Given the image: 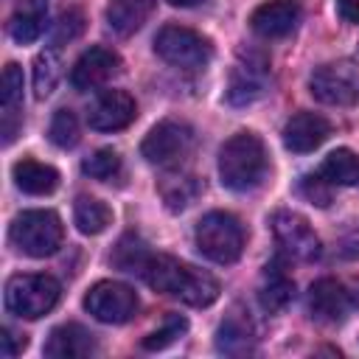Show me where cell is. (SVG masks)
I'll list each match as a JSON object with an SVG mask.
<instances>
[{"label":"cell","instance_id":"obj_20","mask_svg":"<svg viewBox=\"0 0 359 359\" xmlns=\"http://www.w3.org/2000/svg\"><path fill=\"white\" fill-rule=\"evenodd\" d=\"M151 8L154 0H112L107 6V25L118 36H129L149 20Z\"/></svg>","mask_w":359,"mask_h":359},{"label":"cell","instance_id":"obj_25","mask_svg":"<svg viewBox=\"0 0 359 359\" xmlns=\"http://www.w3.org/2000/svg\"><path fill=\"white\" fill-rule=\"evenodd\" d=\"M42 31H45V6H42V3L25 6V8H20V11L8 20V36H11L14 42H20V45L34 42Z\"/></svg>","mask_w":359,"mask_h":359},{"label":"cell","instance_id":"obj_36","mask_svg":"<svg viewBox=\"0 0 359 359\" xmlns=\"http://www.w3.org/2000/svg\"><path fill=\"white\" fill-rule=\"evenodd\" d=\"M171 6H180V8H191V6H199L202 0H168Z\"/></svg>","mask_w":359,"mask_h":359},{"label":"cell","instance_id":"obj_1","mask_svg":"<svg viewBox=\"0 0 359 359\" xmlns=\"http://www.w3.org/2000/svg\"><path fill=\"white\" fill-rule=\"evenodd\" d=\"M154 292H163V294H171L188 306H196V309H205L210 303H216L222 286L219 280L205 272V269H196L194 264H185L174 255H165V252H149L140 272H137Z\"/></svg>","mask_w":359,"mask_h":359},{"label":"cell","instance_id":"obj_22","mask_svg":"<svg viewBox=\"0 0 359 359\" xmlns=\"http://www.w3.org/2000/svg\"><path fill=\"white\" fill-rule=\"evenodd\" d=\"M73 222L84 236H98L112 224V210L107 202L81 194L73 205Z\"/></svg>","mask_w":359,"mask_h":359},{"label":"cell","instance_id":"obj_2","mask_svg":"<svg viewBox=\"0 0 359 359\" xmlns=\"http://www.w3.org/2000/svg\"><path fill=\"white\" fill-rule=\"evenodd\" d=\"M269 168L266 146L255 132H236L219 149V180L230 191H252L264 182Z\"/></svg>","mask_w":359,"mask_h":359},{"label":"cell","instance_id":"obj_18","mask_svg":"<svg viewBox=\"0 0 359 359\" xmlns=\"http://www.w3.org/2000/svg\"><path fill=\"white\" fill-rule=\"evenodd\" d=\"M0 107H3V143L8 146L20 129V107H22V67L17 62H8L3 67L0 81Z\"/></svg>","mask_w":359,"mask_h":359},{"label":"cell","instance_id":"obj_10","mask_svg":"<svg viewBox=\"0 0 359 359\" xmlns=\"http://www.w3.org/2000/svg\"><path fill=\"white\" fill-rule=\"evenodd\" d=\"M272 233H275V241L280 244V250L289 252L292 258L314 261L323 252L320 236L314 233L309 219L294 213V210H275L272 213Z\"/></svg>","mask_w":359,"mask_h":359},{"label":"cell","instance_id":"obj_5","mask_svg":"<svg viewBox=\"0 0 359 359\" xmlns=\"http://www.w3.org/2000/svg\"><path fill=\"white\" fill-rule=\"evenodd\" d=\"M6 309L20 320H39L45 317L62 297V286L53 275L25 272L14 275L6 283Z\"/></svg>","mask_w":359,"mask_h":359},{"label":"cell","instance_id":"obj_26","mask_svg":"<svg viewBox=\"0 0 359 359\" xmlns=\"http://www.w3.org/2000/svg\"><path fill=\"white\" fill-rule=\"evenodd\" d=\"M216 348H219L222 353H250V351H252L250 325H247L241 317L230 314V317L219 325V331H216Z\"/></svg>","mask_w":359,"mask_h":359},{"label":"cell","instance_id":"obj_15","mask_svg":"<svg viewBox=\"0 0 359 359\" xmlns=\"http://www.w3.org/2000/svg\"><path fill=\"white\" fill-rule=\"evenodd\" d=\"M331 135V123L317 112H297L283 126V146L294 154L314 151Z\"/></svg>","mask_w":359,"mask_h":359},{"label":"cell","instance_id":"obj_31","mask_svg":"<svg viewBox=\"0 0 359 359\" xmlns=\"http://www.w3.org/2000/svg\"><path fill=\"white\" fill-rule=\"evenodd\" d=\"M48 137H50V143L59 146V149H73V146L79 143V118H76V112L59 109V112L50 118Z\"/></svg>","mask_w":359,"mask_h":359},{"label":"cell","instance_id":"obj_37","mask_svg":"<svg viewBox=\"0 0 359 359\" xmlns=\"http://www.w3.org/2000/svg\"><path fill=\"white\" fill-rule=\"evenodd\" d=\"M356 300H359V286H356Z\"/></svg>","mask_w":359,"mask_h":359},{"label":"cell","instance_id":"obj_9","mask_svg":"<svg viewBox=\"0 0 359 359\" xmlns=\"http://www.w3.org/2000/svg\"><path fill=\"white\" fill-rule=\"evenodd\" d=\"M194 146V129L185 121H160L149 129V135L140 143V154L151 165H177Z\"/></svg>","mask_w":359,"mask_h":359},{"label":"cell","instance_id":"obj_32","mask_svg":"<svg viewBox=\"0 0 359 359\" xmlns=\"http://www.w3.org/2000/svg\"><path fill=\"white\" fill-rule=\"evenodd\" d=\"M84 31V14L79 8H67L59 14V20L53 22V42H70Z\"/></svg>","mask_w":359,"mask_h":359},{"label":"cell","instance_id":"obj_4","mask_svg":"<svg viewBox=\"0 0 359 359\" xmlns=\"http://www.w3.org/2000/svg\"><path fill=\"white\" fill-rule=\"evenodd\" d=\"M11 244L31 258H48L53 255L65 241V227L59 213L53 210H22L14 216L8 227Z\"/></svg>","mask_w":359,"mask_h":359},{"label":"cell","instance_id":"obj_34","mask_svg":"<svg viewBox=\"0 0 359 359\" xmlns=\"http://www.w3.org/2000/svg\"><path fill=\"white\" fill-rule=\"evenodd\" d=\"M0 342H3V356H6V359L17 356V351L25 348V337H22V339H14V334H11L8 328H0Z\"/></svg>","mask_w":359,"mask_h":359},{"label":"cell","instance_id":"obj_17","mask_svg":"<svg viewBox=\"0 0 359 359\" xmlns=\"http://www.w3.org/2000/svg\"><path fill=\"white\" fill-rule=\"evenodd\" d=\"M264 87H266V59L252 56V59L236 65L233 79H230V90H227V101L233 107L252 104L255 98L264 95Z\"/></svg>","mask_w":359,"mask_h":359},{"label":"cell","instance_id":"obj_16","mask_svg":"<svg viewBox=\"0 0 359 359\" xmlns=\"http://www.w3.org/2000/svg\"><path fill=\"white\" fill-rule=\"evenodd\" d=\"M45 356L50 359H79V356H90L95 353V337L79 325V323H65V325H56L50 334H48V342H45Z\"/></svg>","mask_w":359,"mask_h":359},{"label":"cell","instance_id":"obj_3","mask_svg":"<svg viewBox=\"0 0 359 359\" xmlns=\"http://www.w3.org/2000/svg\"><path fill=\"white\" fill-rule=\"evenodd\" d=\"M196 250L213 264H236L244 252V224L227 210H210L196 222Z\"/></svg>","mask_w":359,"mask_h":359},{"label":"cell","instance_id":"obj_29","mask_svg":"<svg viewBox=\"0 0 359 359\" xmlns=\"http://www.w3.org/2000/svg\"><path fill=\"white\" fill-rule=\"evenodd\" d=\"M81 171L93 180H101V182H109L121 174V154L115 149H98L93 151L84 163H81Z\"/></svg>","mask_w":359,"mask_h":359},{"label":"cell","instance_id":"obj_23","mask_svg":"<svg viewBox=\"0 0 359 359\" xmlns=\"http://www.w3.org/2000/svg\"><path fill=\"white\" fill-rule=\"evenodd\" d=\"M328 185H356L359 182V157L351 149H334L331 154H325V160L320 163L317 171Z\"/></svg>","mask_w":359,"mask_h":359},{"label":"cell","instance_id":"obj_7","mask_svg":"<svg viewBox=\"0 0 359 359\" xmlns=\"http://www.w3.org/2000/svg\"><path fill=\"white\" fill-rule=\"evenodd\" d=\"M309 93L331 107L359 104V67L353 62H328L309 76Z\"/></svg>","mask_w":359,"mask_h":359},{"label":"cell","instance_id":"obj_21","mask_svg":"<svg viewBox=\"0 0 359 359\" xmlns=\"http://www.w3.org/2000/svg\"><path fill=\"white\" fill-rule=\"evenodd\" d=\"M258 300L264 306V311L275 314V311H283L292 300H294V280L280 269V266H266V280L258 292Z\"/></svg>","mask_w":359,"mask_h":359},{"label":"cell","instance_id":"obj_13","mask_svg":"<svg viewBox=\"0 0 359 359\" xmlns=\"http://www.w3.org/2000/svg\"><path fill=\"white\" fill-rule=\"evenodd\" d=\"M300 14H303L300 0H269L252 11L250 28L264 39H278L294 31V25L300 22Z\"/></svg>","mask_w":359,"mask_h":359},{"label":"cell","instance_id":"obj_33","mask_svg":"<svg viewBox=\"0 0 359 359\" xmlns=\"http://www.w3.org/2000/svg\"><path fill=\"white\" fill-rule=\"evenodd\" d=\"M300 191L311 199V202H317V205H328L331 202V191H328V182L320 177V174H309V177H303V182H300Z\"/></svg>","mask_w":359,"mask_h":359},{"label":"cell","instance_id":"obj_12","mask_svg":"<svg viewBox=\"0 0 359 359\" xmlns=\"http://www.w3.org/2000/svg\"><path fill=\"white\" fill-rule=\"evenodd\" d=\"M118 70H121V56L104 45H93L76 59V65L70 70V84L79 93H87V90L107 84Z\"/></svg>","mask_w":359,"mask_h":359},{"label":"cell","instance_id":"obj_30","mask_svg":"<svg viewBox=\"0 0 359 359\" xmlns=\"http://www.w3.org/2000/svg\"><path fill=\"white\" fill-rule=\"evenodd\" d=\"M185 331H188V320H185V317H180V314H168V317H165V323H163L157 331L146 334L140 345H143V351H163V348L174 345Z\"/></svg>","mask_w":359,"mask_h":359},{"label":"cell","instance_id":"obj_14","mask_svg":"<svg viewBox=\"0 0 359 359\" xmlns=\"http://www.w3.org/2000/svg\"><path fill=\"white\" fill-rule=\"evenodd\" d=\"M309 311L320 323H342L351 311V292L334 278H320L309 289Z\"/></svg>","mask_w":359,"mask_h":359},{"label":"cell","instance_id":"obj_27","mask_svg":"<svg viewBox=\"0 0 359 359\" xmlns=\"http://www.w3.org/2000/svg\"><path fill=\"white\" fill-rule=\"evenodd\" d=\"M59 76H62V65H59L56 50H39L34 59V95L39 101L48 98L56 90Z\"/></svg>","mask_w":359,"mask_h":359},{"label":"cell","instance_id":"obj_11","mask_svg":"<svg viewBox=\"0 0 359 359\" xmlns=\"http://www.w3.org/2000/svg\"><path fill=\"white\" fill-rule=\"evenodd\" d=\"M137 118V104L126 90H104L87 109V123L95 132L126 129Z\"/></svg>","mask_w":359,"mask_h":359},{"label":"cell","instance_id":"obj_28","mask_svg":"<svg viewBox=\"0 0 359 359\" xmlns=\"http://www.w3.org/2000/svg\"><path fill=\"white\" fill-rule=\"evenodd\" d=\"M149 252H151V250H149L146 241H140L137 236H123V238L115 244L109 261H112L118 269H123V272H140V266H143V261H146Z\"/></svg>","mask_w":359,"mask_h":359},{"label":"cell","instance_id":"obj_19","mask_svg":"<svg viewBox=\"0 0 359 359\" xmlns=\"http://www.w3.org/2000/svg\"><path fill=\"white\" fill-rule=\"evenodd\" d=\"M11 177H14V185L22 194H31V196H48L59 185V171L48 163L31 160V157L17 160L14 168H11Z\"/></svg>","mask_w":359,"mask_h":359},{"label":"cell","instance_id":"obj_24","mask_svg":"<svg viewBox=\"0 0 359 359\" xmlns=\"http://www.w3.org/2000/svg\"><path fill=\"white\" fill-rule=\"evenodd\" d=\"M196 194H199V182L191 174H174V177H165L160 182V196L171 213L185 210L196 199Z\"/></svg>","mask_w":359,"mask_h":359},{"label":"cell","instance_id":"obj_35","mask_svg":"<svg viewBox=\"0 0 359 359\" xmlns=\"http://www.w3.org/2000/svg\"><path fill=\"white\" fill-rule=\"evenodd\" d=\"M337 14L345 22L359 25V0H337Z\"/></svg>","mask_w":359,"mask_h":359},{"label":"cell","instance_id":"obj_8","mask_svg":"<svg viewBox=\"0 0 359 359\" xmlns=\"http://www.w3.org/2000/svg\"><path fill=\"white\" fill-rule=\"evenodd\" d=\"M84 309L98 323L121 325V323H129L137 314L140 300H137L135 289L126 286V283H121V280H98V283H93L87 289Z\"/></svg>","mask_w":359,"mask_h":359},{"label":"cell","instance_id":"obj_6","mask_svg":"<svg viewBox=\"0 0 359 359\" xmlns=\"http://www.w3.org/2000/svg\"><path fill=\"white\" fill-rule=\"evenodd\" d=\"M154 53L182 70H199L213 59V45L194 28L185 25H163L154 36Z\"/></svg>","mask_w":359,"mask_h":359}]
</instances>
